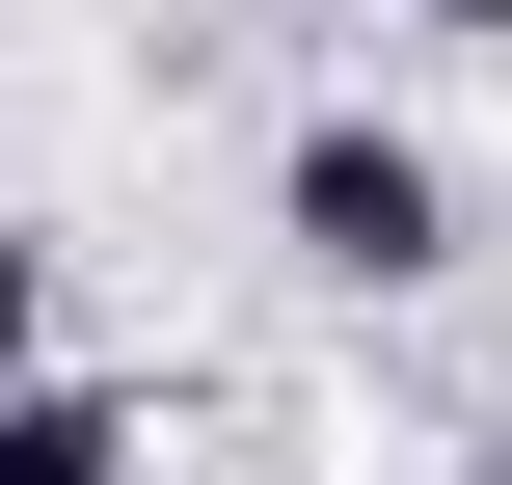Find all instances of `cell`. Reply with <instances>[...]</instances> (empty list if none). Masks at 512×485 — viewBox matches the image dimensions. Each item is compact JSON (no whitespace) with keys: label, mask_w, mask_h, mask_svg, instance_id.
I'll use <instances>...</instances> for the list:
<instances>
[{"label":"cell","mask_w":512,"mask_h":485,"mask_svg":"<svg viewBox=\"0 0 512 485\" xmlns=\"http://www.w3.org/2000/svg\"><path fill=\"white\" fill-rule=\"evenodd\" d=\"M270 216H297V270H324V297H432V243H459V189H432V135H378V108H297V162H270Z\"/></svg>","instance_id":"cell-1"},{"label":"cell","mask_w":512,"mask_h":485,"mask_svg":"<svg viewBox=\"0 0 512 485\" xmlns=\"http://www.w3.org/2000/svg\"><path fill=\"white\" fill-rule=\"evenodd\" d=\"M0 485H135V405L108 378H0Z\"/></svg>","instance_id":"cell-2"},{"label":"cell","mask_w":512,"mask_h":485,"mask_svg":"<svg viewBox=\"0 0 512 485\" xmlns=\"http://www.w3.org/2000/svg\"><path fill=\"white\" fill-rule=\"evenodd\" d=\"M27 324H54V270H27V216H0V378H27Z\"/></svg>","instance_id":"cell-3"},{"label":"cell","mask_w":512,"mask_h":485,"mask_svg":"<svg viewBox=\"0 0 512 485\" xmlns=\"http://www.w3.org/2000/svg\"><path fill=\"white\" fill-rule=\"evenodd\" d=\"M405 27H512V0H405Z\"/></svg>","instance_id":"cell-4"},{"label":"cell","mask_w":512,"mask_h":485,"mask_svg":"<svg viewBox=\"0 0 512 485\" xmlns=\"http://www.w3.org/2000/svg\"><path fill=\"white\" fill-rule=\"evenodd\" d=\"M459 485H512V459H459Z\"/></svg>","instance_id":"cell-5"}]
</instances>
